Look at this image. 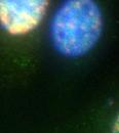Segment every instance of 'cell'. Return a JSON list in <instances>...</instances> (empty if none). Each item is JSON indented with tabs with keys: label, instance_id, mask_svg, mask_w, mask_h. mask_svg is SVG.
I'll use <instances>...</instances> for the list:
<instances>
[{
	"label": "cell",
	"instance_id": "cell-2",
	"mask_svg": "<svg viewBox=\"0 0 119 133\" xmlns=\"http://www.w3.org/2000/svg\"><path fill=\"white\" fill-rule=\"evenodd\" d=\"M46 0H0V28L11 36H24L39 27L46 15Z\"/></svg>",
	"mask_w": 119,
	"mask_h": 133
},
{
	"label": "cell",
	"instance_id": "cell-3",
	"mask_svg": "<svg viewBox=\"0 0 119 133\" xmlns=\"http://www.w3.org/2000/svg\"><path fill=\"white\" fill-rule=\"evenodd\" d=\"M111 133H119V114L115 117L112 126H111Z\"/></svg>",
	"mask_w": 119,
	"mask_h": 133
},
{
	"label": "cell",
	"instance_id": "cell-1",
	"mask_svg": "<svg viewBox=\"0 0 119 133\" xmlns=\"http://www.w3.org/2000/svg\"><path fill=\"white\" fill-rule=\"evenodd\" d=\"M104 21L100 6L91 0H69L54 12L49 27L55 51L69 58L87 54L99 42Z\"/></svg>",
	"mask_w": 119,
	"mask_h": 133
}]
</instances>
